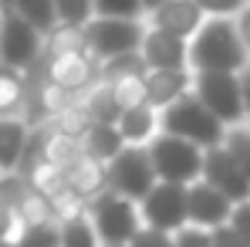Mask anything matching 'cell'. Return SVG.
I'll use <instances>...</instances> for the list:
<instances>
[{"instance_id": "cell-15", "label": "cell", "mask_w": 250, "mask_h": 247, "mask_svg": "<svg viewBox=\"0 0 250 247\" xmlns=\"http://www.w3.org/2000/svg\"><path fill=\"white\" fill-rule=\"evenodd\" d=\"M61 173H64V183H68L82 200L95 197L98 190H105V186H108L105 163H102V159H95V156H88L84 149H78L68 163L61 166Z\"/></svg>"}, {"instance_id": "cell-6", "label": "cell", "mask_w": 250, "mask_h": 247, "mask_svg": "<svg viewBox=\"0 0 250 247\" xmlns=\"http://www.w3.org/2000/svg\"><path fill=\"white\" fill-rule=\"evenodd\" d=\"M189 88L223 125H237L247 119L237 71H193V85Z\"/></svg>"}, {"instance_id": "cell-27", "label": "cell", "mask_w": 250, "mask_h": 247, "mask_svg": "<svg viewBox=\"0 0 250 247\" xmlns=\"http://www.w3.org/2000/svg\"><path fill=\"white\" fill-rule=\"evenodd\" d=\"M223 146L233 153V159L240 163V169L247 173V180H250V129H240V122L230 125L223 132Z\"/></svg>"}, {"instance_id": "cell-14", "label": "cell", "mask_w": 250, "mask_h": 247, "mask_svg": "<svg viewBox=\"0 0 250 247\" xmlns=\"http://www.w3.org/2000/svg\"><path fill=\"white\" fill-rule=\"evenodd\" d=\"M152 27H163L169 34H179V38H193L196 27L203 24V10L196 7V0H163L156 3L152 10Z\"/></svg>"}, {"instance_id": "cell-37", "label": "cell", "mask_w": 250, "mask_h": 247, "mask_svg": "<svg viewBox=\"0 0 250 247\" xmlns=\"http://www.w3.org/2000/svg\"><path fill=\"white\" fill-rule=\"evenodd\" d=\"M156 3H163V0H142V10H152Z\"/></svg>"}, {"instance_id": "cell-23", "label": "cell", "mask_w": 250, "mask_h": 247, "mask_svg": "<svg viewBox=\"0 0 250 247\" xmlns=\"http://www.w3.org/2000/svg\"><path fill=\"white\" fill-rule=\"evenodd\" d=\"M27 183L34 186V190H41L47 197H54V193H61L68 183H64V173H61V166L58 163H47V159H34V163L27 166Z\"/></svg>"}, {"instance_id": "cell-22", "label": "cell", "mask_w": 250, "mask_h": 247, "mask_svg": "<svg viewBox=\"0 0 250 247\" xmlns=\"http://www.w3.org/2000/svg\"><path fill=\"white\" fill-rule=\"evenodd\" d=\"M24 91H27V82L21 75V68H10L0 61V115H10L24 105Z\"/></svg>"}, {"instance_id": "cell-12", "label": "cell", "mask_w": 250, "mask_h": 247, "mask_svg": "<svg viewBox=\"0 0 250 247\" xmlns=\"http://www.w3.org/2000/svg\"><path fill=\"white\" fill-rule=\"evenodd\" d=\"M230 206L233 203H230L216 186H209L203 176H196V180L186 183V220H189V224L216 227V224H223V220L230 217Z\"/></svg>"}, {"instance_id": "cell-13", "label": "cell", "mask_w": 250, "mask_h": 247, "mask_svg": "<svg viewBox=\"0 0 250 247\" xmlns=\"http://www.w3.org/2000/svg\"><path fill=\"white\" fill-rule=\"evenodd\" d=\"M139 54H142L146 68H189L186 65V38L169 34L163 27H152L142 34Z\"/></svg>"}, {"instance_id": "cell-11", "label": "cell", "mask_w": 250, "mask_h": 247, "mask_svg": "<svg viewBox=\"0 0 250 247\" xmlns=\"http://www.w3.org/2000/svg\"><path fill=\"white\" fill-rule=\"evenodd\" d=\"M95 58L84 51V47H58V51H47V68H44V78L54 85H61L64 91L71 95H82L95 85Z\"/></svg>"}, {"instance_id": "cell-7", "label": "cell", "mask_w": 250, "mask_h": 247, "mask_svg": "<svg viewBox=\"0 0 250 247\" xmlns=\"http://www.w3.org/2000/svg\"><path fill=\"white\" fill-rule=\"evenodd\" d=\"M149 159L159 180H172V183H189L200 176V166H203V146L183 139V135H172V132H159L149 146Z\"/></svg>"}, {"instance_id": "cell-30", "label": "cell", "mask_w": 250, "mask_h": 247, "mask_svg": "<svg viewBox=\"0 0 250 247\" xmlns=\"http://www.w3.org/2000/svg\"><path fill=\"white\" fill-rule=\"evenodd\" d=\"M91 10L102 17H139L142 0H91Z\"/></svg>"}, {"instance_id": "cell-9", "label": "cell", "mask_w": 250, "mask_h": 247, "mask_svg": "<svg viewBox=\"0 0 250 247\" xmlns=\"http://www.w3.org/2000/svg\"><path fill=\"white\" fill-rule=\"evenodd\" d=\"M139 217H142V224H152L166 234L183 227L186 224V183L156 180L149 186V193L139 200Z\"/></svg>"}, {"instance_id": "cell-20", "label": "cell", "mask_w": 250, "mask_h": 247, "mask_svg": "<svg viewBox=\"0 0 250 247\" xmlns=\"http://www.w3.org/2000/svg\"><path fill=\"white\" fill-rule=\"evenodd\" d=\"M34 142H38V159H47V163H58V166H64L78 149H82L78 139L58 132L54 125H51V129H41V132H34Z\"/></svg>"}, {"instance_id": "cell-32", "label": "cell", "mask_w": 250, "mask_h": 247, "mask_svg": "<svg viewBox=\"0 0 250 247\" xmlns=\"http://www.w3.org/2000/svg\"><path fill=\"white\" fill-rule=\"evenodd\" d=\"M227 220H230V224H233V230L244 237V244H250V197L230 206V217H227Z\"/></svg>"}, {"instance_id": "cell-36", "label": "cell", "mask_w": 250, "mask_h": 247, "mask_svg": "<svg viewBox=\"0 0 250 247\" xmlns=\"http://www.w3.org/2000/svg\"><path fill=\"white\" fill-rule=\"evenodd\" d=\"M240 95H244V112H247V119H250V65H244L240 71Z\"/></svg>"}, {"instance_id": "cell-17", "label": "cell", "mask_w": 250, "mask_h": 247, "mask_svg": "<svg viewBox=\"0 0 250 247\" xmlns=\"http://www.w3.org/2000/svg\"><path fill=\"white\" fill-rule=\"evenodd\" d=\"M115 125H119V132H122L125 142H149V139L156 135V129H159L156 109H152L149 102H139V105L122 109L119 119H115Z\"/></svg>"}, {"instance_id": "cell-5", "label": "cell", "mask_w": 250, "mask_h": 247, "mask_svg": "<svg viewBox=\"0 0 250 247\" xmlns=\"http://www.w3.org/2000/svg\"><path fill=\"white\" fill-rule=\"evenodd\" d=\"M105 176H108V186L115 193H122L128 200H142L149 193V186L159 180L156 169H152V159H149V149L146 142H125L122 149L105 163Z\"/></svg>"}, {"instance_id": "cell-34", "label": "cell", "mask_w": 250, "mask_h": 247, "mask_svg": "<svg viewBox=\"0 0 250 247\" xmlns=\"http://www.w3.org/2000/svg\"><path fill=\"white\" fill-rule=\"evenodd\" d=\"M250 0H196V7L203 10V14H227V17H233L240 7H247Z\"/></svg>"}, {"instance_id": "cell-4", "label": "cell", "mask_w": 250, "mask_h": 247, "mask_svg": "<svg viewBox=\"0 0 250 247\" xmlns=\"http://www.w3.org/2000/svg\"><path fill=\"white\" fill-rule=\"evenodd\" d=\"M88 220L95 227V237L102 244H128L135 227H139V206L122 193H115L112 186L98 190L95 197H88Z\"/></svg>"}, {"instance_id": "cell-1", "label": "cell", "mask_w": 250, "mask_h": 247, "mask_svg": "<svg viewBox=\"0 0 250 247\" xmlns=\"http://www.w3.org/2000/svg\"><path fill=\"white\" fill-rule=\"evenodd\" d=\"M186 65L193 71H240L247 65V51L237 21L227 14H209L186 41Z\"/></svg>"}, {"instance_id": "cell-8", "label": "cell", "mask_w": 250, "mask_h": 247, "mask_svg": "<svg viewBox=\"0 0 250 247\" xmlns=\"http://www.w3.org/2000/svg\"><path fill=\"white\" fill-rule=\"evenodd\" d=\"M41 54V31L24 21L14 7L0 10V61L10 68H31L34 58Z\"/></svg>"}, {"instance_id": "cell-26", "label": "cell", "mask_w": 250, "mask_h": 247, "mask_svg": "<svg viewBox=\"0 0 250 247\" xmlns=\"http://www.w3.org/2000/svg\"><path fill=\"white\" fill-rule=\"evenodd\" d=\"M88 125H91V115H88L84 102H71V105H64L54 115V129L64 132V135H71V139H82L84 132H88Z\"/></svg>"}, {"instance_id": "cell-33", "label": "cell", "mask_w": 250, "mask_h": 247, "mask_svg": "<svg viewBox=\"0 0 250 247\" xmlns=\"http://www.w3.org/2000/svg\"><path fill=\"white\" fill-rule=\"evenodd\" d=\"M128 244H172V237H169L166 230H159V227H152V224H146V227H135V234H132V241Z\"/></svg>"}, {"instance_id": "cell-3", "label": "cell", "mask_w": 250, "mask_h": 247, "mask_svg": "<svg viewBox=\"0 0 250 247\" xmlns=\"http://www.w3.org/2000/svg\"><path fill=\"white\" fill-rule=\"evenodd\" d=\"M142 24L139 17H102V14H91L82 24V44L84 51L98 61L105 58H115V54H128V51H139L142 44Z\"/></svg>"}, {"instance_id": "cell-10", "label": "cell", "mask_w": 250, "mask_h": 247, "mask_svg": "<svg viewBox=\"0 0 250 247\" xmlns=\"http://www.w3.org/2000/svg\"><path fill=\"white\" fill-rule=\"evenodd\" d=\"M200 176L207 180L209 186H216L230 203H240V200H247V197H250L247 173L240 169V163L233 159V153H230L223 142L203 146V166H200Z\"/></svg>"}, {"instance_id": "cell-31", "label": "cell", "mask_w": 250, "mask_h": 247, "mask_svg": "<svg viewBox=\"0 0 250 247\" xmlns=\"http://www.w3.org/2000/svg\"><path fill=\"white\" fill-rule=\"evenodd\" d=\"M172 244H183V247H189V244H209V227H200V224H183V227H176L172 234Z\"/></svg>"}, {"instance_id": "cell-18", "label": "cell", "mask_w": 250, "mask_h": 247, "mask_svg": "<svg viewBox=\"0 0 250 247\" xmlns=\"http://www.w3.org/2000/svg\"><path fill=\"white\" fill-rule=\"evenodd\" d=\"M24 146H27V122L14 115H0V173L21 166Z\"/></svg>"}, {"instance_id": "cell-21", "label": "cell", "mask_w": 250, "mask_h": 247, "mask_svg": "<svg viewBox=\"0 0 250 247\" xmlns=\"http://www.w3.org/2000/svg\"><path fill=\"white\" fill-rule=\"evenodd\" d=\"M84 109H88L91 122H115L119 112H122V105H119V98L112 95L108 82H98V85L88 88V95H84Z\"/></svg>"}, {"instance_id": "cell-24", "label": "cell", "mask_w": 250, "mask_h": 247, "mask_svg": "<svg viewBox=\"0 0 250 247\" xmlns=\"http://www.w3.org/2000/svg\"><path fill=\"white\" fill-rule=\"evenodd\" d=\"M61 220H64V224L58 227V230H61V244H68V247H91V244H98L95 227H91L84 206L78 210V213H71V217H61Z\"/></svg>"}, {"instance_id": "cell-19", "label": "cell", "mask_w": 250, "mask_h": 247, "mask_svg": "<svg viewBox=\"0 0 250 247\" xmlns=\"http://www.w3.org/2000/svg\"><path fill=\"white\" fill-rule=\"evenodd\" d=\"M78 146H82L88 156L108 163V159L125 146V139H122V132H119V125H115V122H91V125H88V132L78 139Z\"/></svg>"}, {"instance_id": "cell-2", "label": "cell", "mask_w": 250, "mask_h": 247, "mask_svg": "<svg viewBox=\"0 0 250 247\" xmlns=\"http://www.w3.org/2000/svg\"><path fill=\"white\" fill-rule=\"evenodd\" d=\"M156 122H159V132L183 135V139H189V142H196V146L223 142V132H227V125L220 122L207 105L193 95V88L183 91L179 98H172L169 105H163L159 115H156Z\"/></svg>"}, {"instance_id": "cell-38", "label": "cell", "mask_w": 250, "mask_h": 247, "mask_svg": "<svg viewBox=\"0 0 250 247\" xmlns=\"http://www.w3.org/2000/svg\"><path fill=\"white\" fill-rule=\"evenodd\" d=\"M10 3H14V0H0V10H3V7H10Z\"/></svg>"}, {"instance_id": "cell-29", "label": "cell", "mask_w": 250, "mask_h": 247, "mask_svg": "<svg viewBox=\"0 0 250 247\" xmlns=\"http://www.w3.org/2000/svg\"><path fill=\"white\" fill-rule=\"evenodd\" d=\"M75 102V95L71 91H64L61 85H54V82H47L44 78L41 85V112H47V115H58L64 105H71Z\"/></svg>"}, {"instance_id": "cell-25", "label": "cell", "mask_w": 250, "mask_h": 247, "mask_svg": "<svg viewBox=\"0 0 250 247\" xmlns=\"http://www.w3.org/2000/svg\"><path fill=\"white\" fill-rule=\"evenodd\" d=\"M24 21H31L41 34H47L54 24H58V14H54V0H14L10 3Z\"/></svg>"}, {"instance_id": "cell-28", "label": "cell", "mask_w": 250, "mask_h": 247, "mask_svg": "<svg viewBox=\"0 0 250 247\" xmlns=\"http://www.w3.org/2000/svg\"><path fill=\"white\" fill-rule=\"evenodd\" d=\"M54 14H58V24H78L95 14L91 10V0H54Z\"/></svg>"}, {"instance_id": "cell-16", "label": "cell", "mask_w": 250, "mask_h": 247, "mask_svg": "<svg viewBox=\"0 0 250 247\" xmlns=\"http://www.w3.org/2000/svg\"><path fill=\"white\" fill-rule=\"evenodd\" d=\"M189 85H193V75L186 68H146V102L159 112L172 98L189 91Z\"/></svg>"}, {"instance_id": "cell-35", "label": "cell", "mask_w": 250, "mask_h": 247, "mask_svg": "<svg viewBox=\"0 0 250 247\" xmlns=\"http://www.w3.org/2000/svg\"><path fill=\"white\" fill-rule=\"evenodd\" d=\"M233 17H237V31H240V41H244V51H247V65H250V3H247V7H240Z\"/></svg>"}]
</instances>
